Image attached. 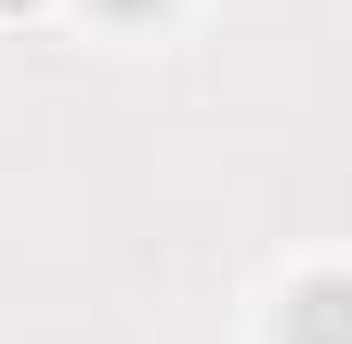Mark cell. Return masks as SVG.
Wrapping results in <instances>:
<instances>
[{
  "label": "cell",
  "instance_id": "obj_1",
  "mask_svg": "<svg viewBox=\"0 0 352 344\" xmlns=\"http://www.w3.org/2000/svg\"><path fill=\"white\" fill-rule=\"evenodd\" d=\"M303 344H336V287H311V303H303Z\"/></svg>",
  "mask_w": 352,
  "mask_h": 344
},
{
  "label": "cell",
  "instance_id": "obj_2",
  "mask_svg": "<svg viewBox=\"0 0 352 344\" xmlns=\"http://www.w3.org/2000/svg\"><path fill=\"white\" fill-rule=\"evenodd\" d=\"M98 8H107V17H156L164 0H98Z\"/></svg>",
  "mask_w": 352,
  "mask_h": 344
}]
</instances>
